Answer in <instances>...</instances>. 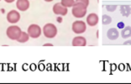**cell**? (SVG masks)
I'll return each instance as SVG.
<instances>
[{
  "instance_id": "6da1fadb",
  "label": "cell",
  "mask_w": 131,
  "mask_h": 84,
  "mask_svg": "<svg viewBox=\"0 0 131 84\" xmlns=\"http://www.w3.org/2000/svg\"><path fill=\"white\" fill-rule=\"evenodd\" d=\"M87 8H88V6L85 5L84 4H82V3L75 2V4L72 6L71 13H72L74 17L82 18L87 14Z\"/></svg>"
},
{
  "instance_id": "7a4b0ae2",
  "label": "cell",
  "mask_w": 131,
  "mask_h": 84,
  "mask_svg": "<svg viewBox=\"0 0 131 84\" xmlns=\"http://www.w3.org/2000/svg\"><path fill=\"white\" fill-rule=\"evenodd\" d=\"M21 33H22V30L20 29L19 26H16V25L9 26L7 29V31H6L7 36L12 40H17L19 38Z\"/></svg>"
},
{
  "instance_id": "3957f363",
  "label": "cell",
  "mask_w": 131,
  "mask_h": 84,
  "mask_svg": "<svg viewBox=\"0 0 131 84\" xmlns=\"http://www.w3.org/2000/svg\"><path fill=\"white\" fill-rule=\"evenodd\" d=\"M43 34L46 38L52 39L57 35V28L53 24H46L43 27Z\"/></svg>"
},
{
  "instance_id": "277c9868",
  "label": "cell",
  "mask_w": 131,
  "mask_h": 84,
  "mask_svg": "<svg viewBox=\"0 0 131 84\" xmlns=\"http://www.w3.org/2000/svg\"><path fill=\"white\" fill-rule=\"evenodd\" d=\"M86 29H87V25L83 21L77 20L72 24V31L75 34H82L86 31Z\"/></svg>"
},
{
  "instance_id": "5b68a950",
  "label": "cell",
  "mask_w": 131,
  "mask_h": 84,
  "mask_svg": "<svg viewBox=\"0 0 131 84\" xmlns=\"http://www.w3.org/2000/svg\"><path fill=\"white\" fill-rule=\"evenodd\" d=\"M41 29L38 25H30L28 28V34L29 37L33 39H37L41 35Z\"/></svg>"
},
{
  "instance_id": "8992f818",
  "label": "cell",
  "mask_w": 131,
  "mask_h": 84,
  "mask_svg": "<svg viewBox=\"0 0 131 84\" xmlns=\"http://www.w3.org/2000/svg\"><path fill=\"white\" fill-rule=\"evenodd\" d=\"M20 19V14L16 10H11L7 14V20L10 24L18 23Z\"/></svg>"
},
{
  "instance_id": "52a82bcc",
  "label": "cell",
  "mask_w": 131,
  "mask_h": 84,
  "mask_svg": "<svg viewBox=\"0 0 131 84\" xmlns=\"http://www.w3.org/2000/svg\"><path fill=\"white\" fill-rule=\"evenodd\" d=\"M53 12H54V14H56V15H67V8H65L63 7L61 3H57V4H56L54 6H53Z\"/></svg>"
},
{
  "instance_id": "ba28073f",
  "label": "cell",
  "mask_w": 131,
  "mask_h": 84,
  "mask_svg": "<svg viewBox=\"0 0 131 84\" xmlns=\"http://www.w3.org/2000/svg\"><path fill=\"white\" fill-rule=\"evenodd\" d=\"M16 7L20 11H26L29 8V0H17Z\"/></svg>"
},
{
  "instance_id": "9c48e42d",
  "label": "cell",
  "mask_w": 131,
  "mask_h": 84,
  "mask_svg": "<svg viewBox=\"0 0 131 84\" xmlns=\"http://www.w3.org/2000/svg\"><path fill=\"white\" fill-rule=\"evenodd\" d=\"M87 45V40L82 36H77L72 40L73 46H85Z\"/></svg>"
},
{
  "instance_id": "30bf717a",
  "label": "cell",
  "mask_w": 131,
  "mask_h": 84,
  "mask_svg": "<svg viewBox=\"0 0 131 84\" xmlns=\"http://www.w3.org/2000/svg\"><path fill=\"white\" fill-rule=\"evenodd\" d=\"M87 23L89 26H95L98 23V16L96 14H90L87 18Z\"/></svg>"
},
{
  "instance_id": "8fae6325",
  "label": "cell",
  "mask_w": 131,
  "mask_h": 84,
  "mask_svg": "<svg viewBox=\"0 0 131 84\" xmlns=\"http://www.w3.org/2000/svg\"><path fill=\"white\" fill-rule=\"evenodd\" d=\"M118 35H119V33H118V29H115V28H112L108 30L107 32V36L111 40H117Z\"/></svg>"
},
{
  "instance_id": "7c38bea8",
  "label": "cell",
  "mask_w": 131,
  "mask_h": 84,
  "mask_svg": "<svg viewBox=\"0 0 131 84\" xmlns=\"http://www.w3.org/2000/svg\"><path fill=\"white\" fill-rule=\"evenodd\" d=\"M120 12L123 16L128 17L131 13V8L129 5H122L120 7Z\"/></svg>"
},
{
  "instance_id": "4fadbf2b",
  "label": "cell",
  "mask_w": 131,
  "mask_h": 84,
  "mask_svg": "<svg viewBox=\"0 0 131 84\" xmlns=\"http://www.w3.org/2000/svg\"><path fill=\"white\" fill-rule=\"evenodd\" d=\"M121 36L124 39L129 38L131 36V27L129 26L124 27L123 29V30L121 31Z\"/></svg>"
},
{
  "instance_id": "5bb4252c",
  "label": "cell",
  "mask_w": 131,
  "mask_h": 84,
  "mask_svg": "<svg viewBox=\"0 0 131 84\" xmlns=\"http://www.w3.org/2000/svg\"><path fill=\"white\" fill-rule=\"evenodd\" d=\"M29 35L28 33L22 31L21 35H20V36L17 40V41L20 42V43H25V42H27L29 40Z\"/></svg>"
},
{
  "instance_id": "9a60e30c",
  "label": "cell",
  "mask_w": 131,
  "mask_h": 84,
  "mask_svg": "<svg viewBox=\"0 0 131 84\" xmlns=\"http://www.w3.org/2000/svg\"><path fill=\"white\" fill-rule=\"evenodd\" d=\"M74 4H75V1H74V0H61V4L65 8L72 7Z\"/></svg>"
},
{
  "instance_id": "2e32d148",
  "label": "cell",
  "mask_w": 131,
  "mask_h": 84,
  "mask_svg": "<svg viewBox=\"0 0 131 84\" xmlns=\"http://www.w3.org/2000/svg\"><path fill=\"white\" fill-rule=\"evenodd\" d=\"M111 22H112V18L108 15H107V14H104L103 16V25H109Z\"/></svg>"
},
{
  "instance_id": "e0dca14e",
  "label": "cell",
  "mask_w": 131,
  "mask_h": 84,
  "mask_svg": "<svg viewBox=\"0 0 131 84\" xmlns=\"http://www.w3.org/2000/svg\"><path fill=\"white\" fill-rule=\"evenodd\" d=\"M106 8H107V10L109 12H114L116 8H117V6L116 5H108V6H106Z\"/></svg>"
},
{
  "instance_id": "ac0fdd59",
  "label": "cell",
  "mask_w": 131,
  "mask_h": 84,
  "mask_svg": "<svg viewBox=\"0 0 131 84\" xmlns=\"http://www.w3.org/2000/svg\"><path fill=\"white\" fill-rule=\"evenodd\" d=\"M75 2L82 3V4H84L85 5H87V6H88V4H89V0H76Z\"/></svg>"
},
{
  "instance_id": "d6986e66",
  "label": "cell",
  "mask_w": 131,
  "mask_h": 84,
  "mask_svg": "<svg viewBox=\"0 0 131 84\" xmlns=\"http://www.w3.org/2000/svg\"><path fill=\"white\" fill-rule=\"evenodd\" d=\"M118 29H124V24L123 22L118 23Z\"/></svg>"
},
{
  "instance_id": "ffe728a7",
  "label": "cell",
  "mask_w": 131,
  "mask_h": 84,
  "mask_svg": "<svg viewBox=\"0 0 131 84\" xmlns=\"http://www.w3.org/2000/svg\"><path fill=\"white\" fill-rule=\"evenodd\" d=\"M44 46H53L52 44H50V43H47V44H45Z\"/></svg>"
},
{
  "instance_id": "44dd1931",
  "label": "cell",
  "mask_w": 131,
  "mask_h": 84,
  "mask_svg": "<svg viewBox=\"0 0 131 84\" xmlns=\"http://www.w3.org/2000/svg\"><path fill=\"white\" fill-rule=\"evenodd\" d=\"M124 45H131V40H128L124 42Z\"/></svg>"
},
{
  "instance_id": "7402d4cb",
  "label": "cell",
  "mask_w": 131,
  "mask_h": 84,
  "mask_svg": "<svg viewBox=\"0 0 131 84\" xmlns=\"http://www.w3.org/2000/svg\"><path fill=\"white\" fill-rule=\"evenodd\" d=\"M4 1L6 2V3H8V4H10V3H13L14 0H4Z\"/></svg>"
},
{
  "instance_id": "603a6c76",
  "label": "cell",
  "mask_w": 131,
  "mask_h": 84,
  "mask_svg": "<svg viewBox=\"0 0 131 84\" xmlns=\"http://www.w3.org/2000/svg\"><path fill=\"white\" fill-rule=\"evenodd\" d=\"M57 21H58V22H61V21H62V19H61V18H58V19H57Z\"/></svg>"
},
{
  "instance_id": "cb8c5ba5",
  "label": "cell",
  "mask_w": 131,
  "mask_h": 84,
  "mask_svg": "<svg viewBox=\"0 0 131 84\" xmlns=\"http://www.w3.org/2000/svg\"><path fill=\"white\" fill-rule=\"evenodd\" d=\"M45 1H46V2H52L53 0H45Z\"/></svg>"
},
{
  "instance_id": "d4e9b609",
  "label": "cell",
  "mask_w": 131,
  "mask_h": 84,
  "mask_svg": "<svg viewBox=\"0 0 131 84\" xmlns=\"http://www.w3.org/2000/svg\"><path fill=\"white\" fill-rule=\"evenodd\" d=\"M0 1H1V0H0Z\"/></svg>"
}]
</instances>
